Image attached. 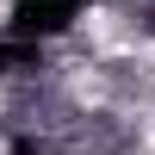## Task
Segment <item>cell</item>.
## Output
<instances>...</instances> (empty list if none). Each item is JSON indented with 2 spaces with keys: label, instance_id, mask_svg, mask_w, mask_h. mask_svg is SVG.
I'll use <instances>...</instances> for the list:
<instances>
[{
  "label": "cell",
  "instance_id": "6da1fadb",
  "mask_svg": "<svg viewBox=\"0 0 155 155\" xmlns=\"http://www.w3.org/2000/svg\"><path fill=\"white\" fill-rule=\"evenodd\" d=\"M12 12H19V0H0V31H12Z\"/></svg>",
  "mask_w": 155,
  "mask_h": 155
}]
</instances>
